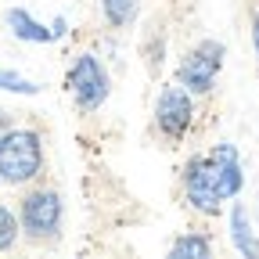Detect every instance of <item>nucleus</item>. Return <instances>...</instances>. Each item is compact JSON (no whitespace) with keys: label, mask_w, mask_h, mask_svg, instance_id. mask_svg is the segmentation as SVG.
Here are the masks:
<instances>
[{"label":"nucleus","mask_w":259,"mask_h":259,"mask_svg":"<svg viewBox=\"0 0 259 259\" xmlns=\"http://www.w3.org/2000/svg\"><path fill=\"white\" fill-rule=\"evenodd\" d=\"M255 220H259V212H255Z\"/></svg>","instance_id":"obj_15"},{"label":"nucleus","mask_w":259,"mask_h":259,"mask_svg":"<svg viewBox=\"0 0 259 259\" xmlns=\"http://www.w3.org/2000/svg\"><path fill=\"white\" fill-rule=\"evenodd\" d=\"M101 4V18L108 29H130L141 15V0H97Z\"/></svg>","instance_id":"obj_9"},{"label":"nucleus","mask_w":259,"mask_h":259,"mask_svg":"<svg viewBox=\"0 0 259 259\" xmlns=\"http://www.w3.org/2000/svg\"><path fill=\"white\" fill-rule=\"evenodd\" d=\"M8 126H11V115H8L4 108H0V134H4V130H8Z\"/></svg>","instance_id":"obj_14"},{"label":"nucleus","mask_w":259,"mask_h":259,"mask_svg":"<svg viewBox=\"0 0 259 259\" xmlns=\"http://www.w3.org/2000/svg\"><path fill=\"white\" fill-rule=\"evenodd\" d=\"M65 90H69L79 115H94L112 94V76L94 51H83L72 58L69 72H65Z\"/></svg>","instance_id":"obj_4"},{"label":"nucleus","mask_w":259,"mask_h":259,"mask_svg":"<svg viewBox=\"0 0 259 259\" xmlns=\"http://www.w3.org/2000/svg\"><path fill=\"white\" fill-rule=\"evenodd\" d=\"M223 61H227V47L220 40H198L177 61V83L187 87L194 97H209L223 72Z\"/></svg>","instance_id":"obj_6"},{"label":"nucleus","mask_w":259,"mask_h":259,"mask_svg":"<svg viewBox=\"0 0 259 259\" xmlns=\"http://www.w3.org/2000/svg\"><path fill=\"white\" fill-rule=\"evenodd\" d=\"M47 169L44 134L32 126H8L0 134V184L4 187H29Z\"/></svg>","instance_id":"obj_2"},{"label":"nucleus","mask_w":259,"mask_h":259,"mask_svg":"<svg viewBox=\"0 0 259 259\" xmlns=\"http://www.w3.org/2000/svg\"><path fill=\"white\" fill-rule=\"evenodd\" d=\"M18 238H22L18 212H15L11 205H4V202H0V255H4V252H11V248L18 245Z\"/></svg>","instance_id":"obj_11"},{"label":"nucleus","mask_w":259,"mask_h":259,"mask_svg":"<svg viewBox=\"0 0 259 259\" xmlns=\"http://www.w3.org/2000/svg\"><path fill=\"white\" fill-rule=\"evenodd\" d=\"M245 191V166L231 141H220L202 155H191L180 169L184 205L198 216H220L223 202H234Z\"/></svg>","instance_id":"obj_1"},{"label":"nucleus","mask_w":259,"mask_h":259,"mask_svg":"<svg viewBox=\"0 0 259 259\" xmlns=\"http://www.w3.org/2000/svg\"><path fill=\"white\" fill-rule=\"evenodd\" d=\"M169 255L173 259H209L212 255V238L205 231H187L169 245Z\"/></svg>","instance_id":"obj_10"},{"label":"nucleus","mask_w":259,"mask_h":259,"mask_svg":"<svg viewBox=\"0 0 259 259\" xmlns=\"http://www.w3.org/2000/svg\"><path fill=\"white\" fill-rule=\"evenodd\" d=\"M248 32H252V51H255V58H259V8L252 11V29H248Z\"/></svg>","instance_id":"obj_13"},{"label":"nucleus","mask_w":259,"mask_h":259,"mask_svg":"<svg viewBox=\"0 0 259 259\" xmlns=\"http://www.w3.org/2000/svg\"><path fill=\"white\" fill-rule=\"evenodd\" d=\"M227 227H231V245L238 255L245 259H259V234H255V223H252V212L234 202L231 205V216H227Z\"/></svg>","instance_id":"obj_7"},{"label":"nucleus","mask_w":259,"mask_h":259,"mask_svg":"<svg viewBox=\"0 0 259 259\" xmlns=\"http://www.w3.org/2000/svg\"><path fill=\"white\" fill-rule=\"evenodd\" d=\"M194 119H198V105H194V94L187 87H180L173 79L158 90L151 122H155V134L166 144H184L187 134L194 130Z\"/></svg>","instance_id":"obj_5"},{"label":"nucleus","mask_w":259,"mask_h":259,"mask_svg":"<svg viewBox=\"0 0 259 259\" xmlns=\"http://www.w3.org/2000/svg\"><path fill=\"white\" fill-rule=\"evenodd\" d=\"M0 90H8V94H22V97H36V94L44 90V83H36V79H29V76H22V72L4 69V65H0Z\"/></svg>","instance_id":"obj_12"},{"label":"nucleus","mask_w":259,"mask_h":259,"mask_svg":"<svg viewBox=\"0 0 259 259\" xmlns=\"http://www.w3.org/2000/svg\"><path fill=\"white\" fill-rule=\"evenodd\" d=\"M4 22L11 29V36L22 40V44H54V29L44 25V22H36L25 8H8Z\"/></svg>","instance_id":"obj_8"},{"label":"nucleus","mask_w":259,"mask_h":259,"mask_svg":"<svg viewBox=\"0 0 259 259\" xmlns=\"http://www.w3.org/2000/svg\"><path fill=\"white\" fill-rule=\"evenodd\" d=\"M18 223H22V238L32 245H51L61 238L65 227V198L61 191L51 184H29L22 191L18 202Z\"/></svg>","instance_id":"obj_3"}]
</instances>
